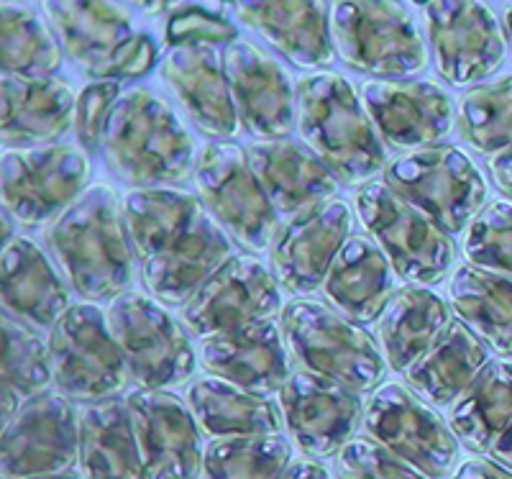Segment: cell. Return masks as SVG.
I'll return each instance as SVG.
<instances>
[{
  "label": "cell",
  "instance_id": "cell-5",
  "mask_svg": "<svg viewBox=\"0 0 512 479\" xmlns=\"http://www.w3.org/2000/svg\"><path fill=\"white\" fill-rule=\"evenodd\" d=\"M336 57L364 75L408 80L428 70L431 49L400 0H331Z\"/></svg>",
  "mask_w": 512,
  "mask_h": 479
},
{
  "label": "cell",
  "instance_id": "cell-16",
  "mask_svg": "<svg viewBox=\"0 0 512 479\" xmlns=\"http://www.w3.org/2000/svg\"><path fill=\"white\" fill-rule=\"evenodd\" d=\"M359 93L384 144L400 152L438 147L459 123V108L436 80L369 77Z\"/></svg>",
  "mask_w": 512,
  "mask_h": 479
},
{
  "label": "cell",
  "instance_id": "cell-35",
  "mask_svg": "<svg viewBox=\"0 0 512 479\" xmlns=\"http://www.w3.org/2000/svg\"><path fill=\"white\" fill-rule=\"evenodd\" d=\"M448 300L489 349L512 359V280L461 264L448 280Z\"/></svg>",
  "mask_w": 512,
  "mask_h": 479
},
{
  "label": "cell",
  "instance_id": "cell-25",
  "mask_svg": "<svg viewBox=\"0 0 512 479\" xmlns=\"http://www.w3.org/2000/svg\"><path fill=\"white\" fill-rule=\"evenodd\" d=\"M236 254L231 236L205 213L195 226L167 249L141 262L146 293L167 308H185L213 272Z\"/></svg>",
  "mask_w": 512,
  "mask_h": 479
},
{
  "label": "cell",
  "instance_id": "cell-17",
  "mask_svg": "<svg viewBox=\"0 0 512 479\" xmlns=\"http://www.w3.org/2000/svg\"><path fill=\"white\" fill-rule=\"evenodd\" d=\"M354 221V208L341 198L323 200L282 218L269 249L272 272L282 290L290 295L320 290L331 264L354 236Z\"/></svg>",
  "mask_w": 512,
  "mask_h": 479
},
{
  "label": "cell",
  "instance_id": "cell-18",
  "mask_svg": "<svg viewBox=\"0 0 512 479\" xmlns=\"http://www.w3.org/2000/svg\"><path fill=\"white\" fill-rule=\"evenodd\" d=\"M62 52L98 80H121L139 44L134 16L121 0H41Z\"/></svg>",
  "mask_w": 512,
  "mask_h": 479
},
{
  "label": "cell",
  "instance_id": "cell-27",
  "mask_svg": "<svg viewBox=\"0 0 512 479\" xmlns=\"http://www.w3.org/2000/svg\"><path fill=\"white\" fill-rule=\"evenodd\" d=\"M290 359L282 326L274 321L223 333L203 341L198 351V362L205 372L259 395L282 390L292 374Z\"/></svg>",
  "mask_w": 512,
  "mask_h": 479
},
{
  "label": "cell",
  "instance_id": "cell-15",
  "mask_svg": "<svg viewBox=\"0 0 512 479\" xmlns=\"http://www.w3.org/2000/svg\"><path fill=\"white\" fill-rule=\"evenodd\" d=\"M3 477L26 479L75 469L80 462V410L59 390L34 395L3 423Z\"/></svg>",
  "mask_w": 512,
  "mask_h": 479
},
{
  "label": "cell",
  "instance_id": "cell-34",
  "mask_svg": "<svg viewBox=\"0 0 512 479\" xmlns=\"http://www.w3.org/2000/svg\"><path fill=\"white\" fill-rule=\"evenodd\" d=\"M121 205L139 262L167 249L208 213L200 195L182 187H131Z\"/></svg>",
  "mask_w": 512,
  "mask_h": 479
},
{
  "label": "cell",
  "instance_id": "cell-20",
  "mask_svg": "<svg viewBox=\"0 0 512 479\" xmlns=\"http://www.w3.org/2000/svg\"><path fill=\"white\" fill-rule=\"evenodd\" d=\"M141 459L149 479H200L205 446L187 400L169 390H131L126 395Z\"/></svg>",
  "mask_w": 512,
  "mask_h": 479
},
{
  "label": "cell",
  "instance_id": "cell-41",
  "mask_svg": "<svg viewBox=\"0 0 512 479\" xmlns=\"http://www.w3.org/2000/svg\"><path fill=\"white\" fill-rule=\"evenodd\" d=\"M469 264L512 280V203L492 200L469 223L461 241Z\"/></svg>",
  "mask_w": 512,
  "mask_h": 479
},
{
  "label": "cell",
  "instance_id": "cell-44",
  "mask_svg": "<svg viewBox=\"0 0 512 479\" xmlns=\"http://www.w3.org/2000/svg\"><path fill=\"white\" fill-rule=\"evenodd\" d=\"M236 39L239 36H236L233 24L203 11V8H185V11L172 13L167 24V41L172 47H182V44L216 47V44H231Z\"/></svg>",
  "mask_w": 512,
  "mask_h": 479
},
{
  "label": "cell",
  "instance_id": "cell-24",
  "mask_svg": "<svg viewBox=\"0 0 512 479\" xmlns=\"http://www.w3.org/2000/svg\"><path fill=\"white\" fill-rule=\"evenodd\" d=\"M0 88V134L6 149L57 144L75 131L77 95L62 77L3 75Z\"/></svg>",
  "mask_w": 512,
  "mask_h": 479
},
{
  "label": "cell",
  "instance_id": "cell-11",
  "mask_svg": "<svg viewBox=\"0 0 512 479\" xmlns=\"http://www.w3.org/2000/svg\"><path fill=\"white\" fill-rule=\"evenodd\" d=\"M3 208L16 223H54L85 190L90 157L80 144H41L3 149Z\"/></svg>",
  "mask_w": 512,
  "mask_h": 479
},
{
  "label": "cell",
  "instance_id": "cell-37",
  "mask_svg": "<svg viewBox=\"0 0 512 479\" xmlns=\"http://www.w3.org/2000/svg\"><path fill=\"white\" fill-rule=\"evenodd\" d=\"M3 364H0V392H3V423L34 395L47 392L54 382L49 339L31 323L3 316Z\"/></svg>",
  "mask_w": 512,
  "mask_h": 479
},
{
  "label": "cell",
  "instance_id": "cell-33",
  "mask_svg": "<svg viewBox=\"0 0 512 479\" xmlns=\"http://www.w3.org/2000/svg\"><path fill=\"white\" fill-rule=\"evenodd\" d=\"M80 472L85 479H149L126 400L80 408Z\"/></svg>",
  "mask_w": 512,
  "mask_h": 479
},
{
  "label": "cell",
  "instance_id": "cell-28",
  "mask_svg": "<svg viewBox=\"0 0 512 479\" xmlns=\"http://www.w3.org/2000/svg\"><path fill=\"white\" fill-rule=\"evenodd\" d=\"M3 310L36 328H54L70 310V287L47 252L29 236L3 244L0 259Z\"/></svg>",
  "mask_w": 512,
  "mask_h": 479
},
{
  "label": "cell",
  "instance_id": "cell-46",
  "mask_svg": "<svg viewBox=\"0 0 512 479\" xmlns=\"http://www.w3.org/2000/svg\"><path fill=\"white\" fill-rule=\"evenodd\" d=\"M154 59H157V47H154V41L149 39V36L141 34L139 44H136V49L131 52V57H128V62H126V67H123L121 77L146 75V72L152 70Z\"/></svg>",
  "mask_w": 512,
  "mask_h": 479
},
{
  "label": "cell",
  "instance_id": "cell-50",
  "mask_svg": "<svg viewBox=\"0 0 512 479\" xmlns=\"http://www.w3.org/2000/svg\"><path fill=\"white\" fill-rule=\"evenodd\" d=\"M131 3H134L141 13H146V16H164V13H169L172 8L185 3V0H131Z\"/></svg>",
  "mask_w": 512,
  "mask_h": 479
},
{
  "label": "cell",
  "instance_id": "cell-40",
  "mask_svg": "<svg viewBox=\"0 0 512 479\" xmlns=\"http://www.w3.org/2000/svg\"><path fill=\"white\" fill-rule=\"evenodd\" d=\"M456 108L461 136L474 152L489 159L512 147V75L474 85Z\"/></svg>",
  "mask_w": 512,
  "mask_h": 479
},
{
  "label": "cell",
  "instance_id": "cell-21",
  "mask_svg": "<svg viewBox=\"0 0 512 479\" xmlns=\"http://www.w3.org/2000/svg\"><path fill=\"white\" fill-rule=\"evenodd\" d=\"M241 126L256 139H287L297 126V82L280 59L249 39L223 49Z\"/></svg>",
  "mask_w": 512,
  "mask_h": 479
},
{
  "label": "cell",
  "instance_id": "cell-54",
  "mask_svg": "<svg viewBox=\"0 0 512 479\" xmlns=\"http://www.w3.org/2000/svg\"><path fill=\"white\" fill-rule=\"evenodd\" d=\"M233 3H236V0H233Z\"/></svg>",
  "mask_w": 512,
  "mask_h": 479
},
{
  "label": "cell",
  "instance_id": "cell-49",
  "mask_svg": "<svg viewBox=\"0 0 512 479\" xmlns=\"http://www.w3.org/2000/svg\"><path fill=\"white\" fill-rule=\"evenodd\" d=\"M489 459H495L497 464H502L505 469H510L512 472V423L507 426V431L502 433L500 439L492 444V449L487 451Z\"/></svg>",
  "mask_w": 512,
  "mask_h": 479
},
{
  "label": "cell",
  "instance_id": "cell-53",
  "mask_svg": "<svg viewBox=\"0 0 512 479\" xmlns=\"http://www.w3.org/2000/svg\"><path fill=\"white\" fill-rule=\"evenodd\" d=\"M413 3H418V6H428L431 0H413Z\"/></svg>",
  "mask_w": 512,
  "mask_h": 479
},
{
  "label": "cell",
  "instance_id": "cell-14",
  "mask_svg": "<svg viewBox=\"0 0 512 479\" xmlns=\"http://www.w3.org/2000/svg\"><path fill=\"white\" fill-rule=\"evenodd\" d=\"M282 287L256 254H233L182 308V321L200 341L272 321L282 313Z\"/></svg>",
  "mask_w": 512,
  "mask_h": 479
},
{
  "label": "cell",
  "instance_id": "cell-19",
  "mask_svg": "<svg viewBox=\"0 0 512 479\" xmlns=\"http://www.w3.org/2000/svg\"><path fill=\"white\" fill-rule=\"evenodd\" d=\"M282 423L292 444L308 459L338 456L364 423V408L359 392L338 382L297 369L277 392Z\"/></svg>",
  "mask_w": 512,
  "mask_h": 479
},
{
  "label": "cell",
  "instance_id": "cell-47",
  "mask_svg": "<svg viewBox=\"0 0 512 479\" xmlns=\"http://www.w3.org/2000/svg\"><path fill=\"white\" fill-rule=\"evenodd\" d=\"M487 170L495 187L505 198H512V147L505 152H497L487 159Z\"/></svg>",
  "mask_w": 512,
  "mask_h": 479
},
{
  "label": "cell",
  "instance_id": "cell-4",
  "mask_svg": "<svg viewBox=\"0 0 512 479\" xmlns=\"http://www.w3.org/2000/svg\"><path fill=\"white\" fill-rule=\"evenodd\" d=\"M282 336L300 369L359 392H374L387 377L379 341L356 321L320 300H290L282 308Z\"/></svg>",
  "mask_w": 512,
  "mask_h": 479
},
{
  "label": "cell",
  "instance_id": "cell-22",
  "mask_svg": "<svg viewBox=\"0 0 512 479\" xmlns=\"http://www.w3.org/2000/svg\"><path fill=\"white\" fill-rule=\"evenodd\" d=\"M159 77L175 95L195 129L213 139L239 134L241 118L233 103L223 54L205 44H182L164 54Z\"/></svg>",
  "mask_w": 512,
  "mask_h": 479
},
{
  "label": "cell",
  "instance_id": "cell-10",
  "mask_svg": "<svg viewBox=\"0 0 512 479\" xmlns=\"http://www.w3.org/2000/svg\"><path fill=\"white\" fill-rule=\"evenodd\" d=\"M105 313L136 385L167 390L190 380L200 362L187 326L169 313L167 305L152 295L123 293L111 300Z\"/></svg>",
  "mask_w": 512,
  "mask_h": 479
},
{
  "label": "cell",
  "instance_id": "cell-2",
  "mask_svg": "<svg viewBox=\"0 0 512 479\" xmlns=\"http://www.w3.org/2000/svg\"><path fill=\"white\" fill-rule=\"evenodd\" d=\"M297 131L341 185H367L387 167L382 136L346 75L315 70L297 80Z\"/></svg>",
  "mask_w": 512,
  "mask_h": 479
},
{
  "label": "cell",
  "instance_id": "cell-13",
  "mask_svg": "<svg viewBox=\"0 0 512 479\" xmlns=\"http://www.w3.org/2000/svg\"><path fill=\"white\" fill-rule=\"evenodd\" d=\"M423 21L436 67L448 85H482L505 62V29L489 0H431L423 6Z\"/></svg>",
  "mask_w": 512,
  "mask_h": 479
},
{
  "label": "cell",
  "instance_id": "cell-12",
  "mask_svg": "<svg viewBox=\"0 0 512 479\" xmlns=\"http://www.w3.org/2000/svg\"><path fill=\"white\" fill-rule=\"evenodd\" d=\"M364 433L431 479H448L459 467V439L451 423L400 382H384L364 408Z\"/></svg>",
  "mask_w": 512,
  "mask_h": 479
},
{
  "label": "cell",
  "instance_id": "cell-3",
  "mask_svg": "<svg viewBox=\"0 0 512 479\" xmlns=\"http://www.w3.org/2000/svg\"><path fill=\"white\" fill-rule=\"evenodd\" d=\"M103 157L131 187H177L195 172V141L162 95L128 88L105 123Z\"/></svg>",
  "mask_w": 512,
  "mask_h": 479
},
{
  "label": "cell",
  "instance_id": "cell-9",
  "mask_svg": "<svg viewBox=\"0 0 512 479\" xmlns=\"http://www.w3.org/2000/svg\"><path fill=\"white\" fill-rule=\"evenodd\" d=\"M54 387L77 403L118 398L131 382L126 357L98 303H72L49 333Z\"/></svg>",
  "mask_w": 512,
  "mask_h": 479
},
{
  "label": "cell",
  "instance_id": "cell-38",
  "mask_svg": "<svg viewBox=\"0 0 512 479\" xmlns=\"http://www.w3.org/2000/svg\"><path fill=\"white\" fill-rule=\"evenodd\" d=\"M62 54V44L47 18L18 0H3V8H0L3 75H54L62 67Z\"/></svg>",
  "mask_w": 512,
  "mask_h": 479
},
{
  "label": "cell",
  "instance_id": "cell-6",
  "mask_svg": "<svg viewBox=\"0 0 512 479\" xmlns=\"http://www.w3.org/2000/svg\"><path fill=\"white\" fill-rule=\"evenodd\" d=\"M356 213L364 231L390 257L397 277L408 285H436L454 267L456 244L451 234L384 180H372L356 190Z\"/></svg>",
  "mask_w": 512,
  "mask_h": 479
},
{
  "label": "cell",
  "instance_id": "cell-42",
  "mask_svg": "<svg viewBox=\"0 0 512 479\" xmlns=\"http://www.w3.org/2000/svg\"><path fill=\"white\" fill-rule=\"evenodd\" d=\"M336 479H431L369 436H356L338 451Z\"/></svg>",
  "mask_w": 512,
  "mask_h": 479
},
{
  "label": "cell",
  "instance_id": "cell-36",
  "mask_svg": "<svg viewBox=\"0 0 512 479\" xmlns=\"http://www.w3.org/2000/svg\"><path fill=\"white\" fill-rule=\"evenodd\" d=\"M448 423L466 451L487 454L512 423V359L489 362L451 405Z\"/></svg>",
  "mask_w": 512,
  "mask_h": 479
},
{
  "label": "cell",
  "instance_id": "cell-30",
  "mask_svg": "<svg viewBox=\"0 0 512 479\" xmlns=\"http://www.w3.org/2000/svg\"><path fill=\"white\" fill-rule=\"evenodd\" d=\"M451 323V305L431 287H400L377 318V341L390 369L408 372Z\"/></svg>",
  "mask_w": 512,
  "mask_h": 479
},
{
  "label": "cell",
  "instance_id": "cell-29",
  "mask_svg": "<svg viewBox=\"0 0 512 479\" xmlns=\"http://www.w3.org/2000/svg\"><path fill=\"white\" fill-rule=\"evenodd\" d=\"M395 267L369 234H354L328 269L323 295L328 305L359 326L374 323L395 290Z\"/></svg>",
  "mask_w": 512,
  "mask_h": 479
},
{
  "label": "cell",
  "instance_id": "cell-52",
  "mask_svg": "<svg viewBox=\"0 0 512 479\" xmlns=\"http://www.w3.org/2000/svg\"><path fill=\"white\" fill-rule=\"evenodd\" d=\"M505 18H507V29H510V34H512V8L505 13Z\"/></svg>",
  "mask_w": 512,
  "mask_h": 479
},
{
  "label": "cell",
  "instance_id": "cell-31",
  "mask_svg": "<svg viewBox=\"0 0 512 479\" xmlns=\"http://www.w3.org/2000/svg\"><path fill=\"white\" fill-rule=\"evenodd\" d=\"M185 400L200 431L210 441L269 436V433H282V426H285L280 405L272 403L267 395L244 390L213 374L192 382L187 387Z\"/></svg>",
  "mask_w": 512,
  "mask_h": 479
},
{
  "label": "cell",
  "instance_id": "cell-1",
  "mask_svg": "<svg viewBox=\"0 0 512 479\" xmlns=\"http://www.w3.org/2000/svg\"><path fill=\"white\" fill-rule=\"evenodd\" d=\"M54 262L72 290L90 303L116 300L134 280V246L121 195L108 182L93 185L47 228Z\"/></svg>",
  "mask_w": 512,
  "mask_h": 479
},
{
  "label": "cell",
  "instance_id": "cell-43",
  "mask_svg": "<svg viewBox=\"0 0 512 479\" xmlns=\"http://www.w3.org/2000/svg\"><path fill=\"white\" fill-rule=\"evenodd\" d=\"M121 93L118 80H95L77 93L75 139L88 154L103 149L105 123H108L113 103Z\"/></svg>",
  "mask_w": 512,
  "mask_h": 479
},
{
  "label": "cell",
  "instance_id": "cell-51",
  "mask_svg": "<svg viewBox=\"0 0 512 479\" xmlns=\"http://www.w3.org/2000/svg\"><path fill=\"white\" fill-rule=\"evenodd\" d=\"M26 479H85V477H82V472H75V469H67V472L39 474V477H26Z\"/></svg>",
  "mask_w": 512,
  "mask_h": 479
},
{
  "label": "cell",
  "instance_id": "cell-23",
  "mask_svg": "<svg viewBox=\"0 0 512 479\" xmlns=\"http://www.w3.org/2000/svg\"><path fill=\"white\" fill-rule=\"evenodd\" d=\"M236 18L287 62L303 70L333 65L331 8L326 0H236Z\"/></svg>",
  "mask_w": 512,
  "mask_h": 479
},
{
  "label": "cell",
  "instance_id": "cell-26",
  "mask_svg": "<svg viewBox=\"0 0 512 479\" xmlns=\"http://www.w3.org/2000/svg\"><path fill=\"white\" fill-rule=\"evenodd\" d=\"M246 157L280 218L336 198L341 185L305 141L256 139L246 147Z\"/></svg>",
  "mask_w": 512,
  "mask_h": 479
},
{
  "label": "cell",
  "instance_id": "cell-7",
  "mask_svg": "<svg viewBox=\"0 0 512 479\" xmlns=\"http://www.w3.org/2000/svg\"><path fill=\"white\" fill-rule=\"evenodd\" d=\"M382 180L451 236L464 234L487 205L489 190L482 170L454 144L400 154L387 162Z\"/></svg>",
  "mask_w": 512,
  "mask_h": 479
},
{
  "label": "cell",
  "instance_id": "cell-39",
  "mask_svg": "<svg viewBox=\"0 0 512 479\" xmlns=\"http://www.w3.org/2000/svg\"><path fill=\"white\" fill-rule=\"evenodd\" d=\"M292 464V441L282 433L216 439L205 446L200 479H280Z\"/></svg>",
  "mask_w": 512,
  "mask_h": 479
},
{
  "label": "cell",
  "instance_id": "cell-45",
  "mask_svg": "<svg viewBox=\"0 0 512 479\" xmlns=\"http://www.w3.org/2000/svg\"><path fill=\"white\" fill-rule=\"evenodd\" d=\"M448 479H512V472L489 456H472L461 462Z\"/></svg>",
  "mask_w": 512,
  "mask_h": 479
},
{
  "label": "cell",
  "instance_id": "cell-48",
  "mask_svg": "<svg viewBox=\"0 0 512 479\" xmlns=\"http://www.w3.org/2000/svg\"><path fill=\"white\" fill-rule=\"evenodd\" d=\"M280 479H331V472L318 459H297L285 469Z\"/></svg>",
  "mask_w": 512,
  "mask_h": 479
},
{
  "label": "cell",
  "instance_id": "cell-8",
  "mask_svg": "<svg viewBox=\"0 0 512 479\" xmlns=\"http://www.w3.org/2000/svg\"><path fill=\"white\" fill-rule=\"evenodd\" d=\"M192 175L208 213L236 244L251 254L272 249L280 218L256 180L244 147L228 139L208 141L200 147Z\"/></svg>",
  "mask_w": 512,
  "mask_h": 479
},
{
  "label": "cell",
  "instance_id": "cell-32",
  "mask_svg": "<svg viewBox=\"0 0 512 479\" xmlns=\"http://www.w3.org/2000/svg\"><path fill=\"white\" fill-rule=\"evenodd\" d=\"M489 346L464 321H454L441 339L405 372V382L433 408H448L492 362Z\"/></svg>",
  "mask_w": 512,
  "mask_h": 479
}]
</instances>
